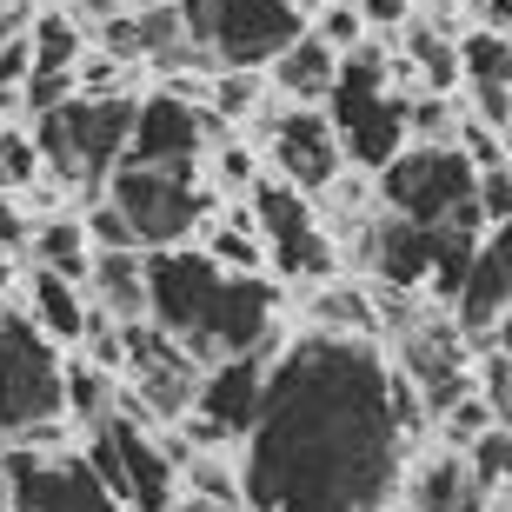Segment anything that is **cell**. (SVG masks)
Here are the masks:
<instances>
[{
    "instance_id": "obj_8",
    "label": "cell",
    "mask_w": 512,
    "mask_h": 512,
    "mask_svg": "<svg viewBox=\"0 0 512 512\" xmlns=\"http://www.w3.org/2000/svg\"><path fill=\"white\" fill-rule=\"evenodd\" d=\"M253 233H260L266 260H280L286 273H313V280H326L333 273V240H326L320 227V207L306 200V193H293L280 180H253Z\"/></svg>"
},
{
    "instance_id": "obj_40",
    "label": "cell",
    "mask_w": 512,
    "mask_h": 512,
    "mask_svg": "<svg viewBox=\"0 0 512 512\" xmlns=\"http://www.w3.org/2000/svg\"><path fill=\"white\" fill-rule=\"evenodd\" d=\"M0 506H7V459H0Z\"/></svg>"
},
{
    "instance_id": "obj_25",
    "label": "cell",
    "mask_w": 512,
    "mask_h": 512,
    "mask_svg": "<svg viewBox=\"0 0 512 512\" xmlns=\"http://www.w3.org/2000/svg\"><path fill=\"white\" fill-rule=\"evenodd\" d=\"M180 479L193 486V499H220V506H247V493H240V473L227 466V453H187V466H180Z\"/></svg>"
},
{
    "instance_id": "obj_32",
    "label": "cell",
    "mask_w": 512,
    "mask_h": 512,
    "mask_svg": "<svg viewBox=\"0 0 512 512\" xmlns=\"http://www.w3.org/2000/svg\"><path fill=\"white\" fill-rule=\"evenodd\" d=\"M213 173L220 180H233V187H253L260 173H253V147H240V140H220V153H213Z\"/></svg>"
},
{
    "instance_id": "obj_15",
    "label": "cell",
    "mask_w": 512,
    "mask_h": 512,
    "mask_svg": "<svg viewBox=\"0 0 512 512\" xmlns=\"http://www.w3.org/2000/svg\"><path fill=\"white\" fill-rule=\"evenodd\" d=\"M87 306H100L114 326H140L147 320V253H94L87 280H80Z\"/></svg>"
},
{
    "instance_id": "obj_39",
    "label": "cell",
    "mask_w": 512,
    "mask_h": 512,
    "mask_svg": "<svg viewBox=\"0 0 512 512\" xmlns=\"http://www.w3.org/2000/svg\"><path fill=\"white\" fill-rule=\"evenodd\" d=\"M286 7H293V14L306 20V14H313V7H326V0H286Z\"/></svg>"
},
{
    "instance_id": "obj_2",
    "label": "cell",
    "mask_w": 512,
    "mask_h": 512,
    "mask_svg": "<svg viewBox=\"0 0 512 512\" xmlns=\"http://www.w3.org/2000/svg\"><path fill=\"white\" fill-rule=\"evenodd\" d=\"M127 127H133V100L127 94H67L60 107L34 114L40 173H60V187L100 193L107 173L120 167Z\"/></svg>"
},
{
    "instance_id": "obj_1",
    "label": "cell",
    "mask_w": 512,
    "mask_h": 512,
    "mask_svg": "<svg viewBox=\"0 0 512 512\" xmlns=\"http://www.w3.org/2000/svg\"><path fill=\"white\" fill-rule=\"evenodd\" d=\"M240 493L253 512H373L399 486L386 353L373 340L306 333L280 346L247 426Z\"/></svg>"
},
{
    "instance_id": "obj_6",
    "label": "cell",
    "mask_w": 512,
    "mask_h": 512,
    "mask_svg": "<svg viewBox=\"0 0 512 512\" xmlns=\"http://www.w3.org/2000/svg\"><path fill=\"white\" fill-rule=\"evenodd\" d=\"M67 419V386H60V346L40 340L27 313H0V439L14 446L27 426Z\"/></svg>"
},
{
    "instance_id": "obj_17",
    "label": "cell",
    "mask_w": 512,
    "mask_h": 512,
    "mask_svg": "<svg viewBox=\"0 0 512 512\" xmlns=\"http://www.w3.org/2000/svg\"><path fill=\"white\" fill-rule=\"evenodd\" d=\"M406 499H413V512H486V493L466 479L459 453H446V446H439L433 459H419ZM499 499H506V493H499Z\"/></svg>"
},
{
    "instance_id": "obj_4",
    "label": "cell",
    "mask_w": 512,
    "mask_h": 512,
    "mask_svg": "<svg viewBox=\"0 0 512 512\" xmlns=\"http://www.w3.org/2000/svg\"><path fill=\"white\" fill-rule=\"evenodd\" d=\"M373 180H380L373 193L386 200V213L413 220V227L486 233V220H479V207H473V180H479V173L459 160L453 140H406Z\"/></svg>"
},
{
    "instance_id": "obj_28",
    "label": "cell",
    "mask_w": 512,
    "mask_h": 512,
    "mask_svg": "<svg viewBox=\"0 0 512 512\" xmlns=\"http://www.w3.org/2000/svg\"><path fill=\"white\" fill-rule=\"evenodd\" d=\"M80 233H87V247H94V253H133V247H140V240H133V227L120 220V207L107 200V193H94V207H87Z\"/></svg>"
},
{
    "instance_id": "obj_22",
    "label": "cell",
    "mask_w": 512,
    "mask_h": 512,
    "mask_svg": "<svg viewBox=\"0 0 512 512\" xmlns=\"http://www.w3.org/2000/svg\"><path fill=\"white\" fill-rule=\"evenodd\" d=\"M406 54H413L419 80H426L433 94H453L459 87V54H453V34H446V27H413V34H406Z\"/></svg>"
},
{
    "instance_id": "obj_38",
    "label": "cell",
    "mask_w": 512,
    "mask_h": 512,
    "mask_svg": "<svg viewBox=\"0 0 512 512\" xmlns=\"http://www.w3.org/2000/svg\"><path fill=\"white\" fill-rule=\"evenodd\" d=\"M14 286V247H0V293Z\"/></svg>"
},
{
    "instance_id": "obj_14",
    "label": "cell",
    "mask_w": 512,
    "mask_h": 512,
    "mask_svg": "<svg viewBox=\"0 0 512 512\" xmlns=\"http://www.w3.org/2000/svg\"><path fill=\"white\" fill-rule=\"evenodd\" d=\"M260 386H266V360L260 353H240V360H220L200 373V393H193V406L207 419H220L227 426V439L240 446L253 426V413H260Z\"/></svg>"
},
{
    "instance_id": "obj_36",
    "label": "cell",
    "mask_w": 512,
    "mask_h": 512,
    "mask_svg": "<svg viewBox=\"0 0 512 512\" xmlns=\"http://www.w3.org/2000/svg\"><path fill=\"white\" fill-rule=\"evenodd\" d=\"M20 14H27V0H0V40L20 34Z\"/></svg>"
},
{
    "instance_id": "obj_18",
    "label": "cell",
    "mask_w": 512,
    "mask_h": 512,
    "mask_svg": "<svg viewBox=\"0 0 512 512\" xmlns=\"http://www.w3.org/2000/svg\"><path fill=\"white\" fill-rule=\"evenodd\" d=\"M34 326L47 346H80V326H87V293L74 280H60L47 266H34Z\"/></svg>"
},
{
    "instance_id": "obj_10",
    "label": "cell",
    "mask_w": 512,
    "mask_h": 512,
    "mask_svg": "<svg viewBox=\"0 0 512 512\" xmlns=\"http://www.w3.org/2000/svg\"><path fill=\"white\" fill-rule=\"evenodd\" d=\"M200 100H180L173 87H160L153 100H133V127L120 147V167H167V173H193L200 167Z\"/></svg>"
},
{
    "instance_id": "obj_9",
    "label": "cell",
    "mask_w": 512,
    "mask_h": 512,
    "mask_svg": "<svg viewBox=\"0 0 512 512\" xmlns=\"http://www.w3.org/2000/svg\"><path fill=\"white\" fill-rule=\"evenodd\" d=\"M7 506L14 512H120L114 493L94 479V466L67 453H7Z\"/></svg>"
},
{
    "instance_id": "obj_31",
    "label": "cell",
    "mask_w": 512,
    "mask_h": 512,
    "mask_svg": "<svg viewBox=\"0 0 512 512\" xmlns=\"http://www.w3.org/2000/svg\"><path fill=\"white\" fill-rule=\"evenodd\" d=\"M27 74H34V47H27V27L20 34H7L0 40V87H27Z\"/></svg>"
},
{
    "instance_id": "obj_21",
    "label": "cell",
    "mask_w": 512,
    "mask_h": 512,
    "mask_svg": "<svg viewBox=\"0 0 512 512\" xmlns=\"http://www.w3.org/2000/svg\"><path fill=\"white\" fill-rule=\"evenodd\" d=\"M27 47H34V74H74V60H80L74 14H40L27 27Z\"/></svg>"
},
{
    "instance_id": "obj_26",
    "label": "cell",
    "mask_w": 512,
    "mask_h": 512,
    "mask_svg": "<svg viewBox=\"0 0 512 512\" xmlns=\"http://www.w3.org/2000/svg\"><path fill=\"white\" fill-rule=\"evenodd\" d=\"M433 419H439V446H446V453H466L486 426H506V419L486 413V399H479V393H459L453 406H446V413H433Z\"/></svg>"
},
{
    "instance_id": "obj_7",
    "label": "cell",
    "mask_w": 512,
    "mask_h": 512,
    "mask_svg": "<svg viewBox=\"0 0 512 512\" xmlns=\"http://www.w3.org/2000/svg\"><path fill=\"white\" fill-rule=\"evenodd\" d=\"M107 200L133 227L140 253L180 247L200 227V213H207V193L193 187V173H167V167H114L107 173Z\"/></svg>"
},
{
    "instance_id": "obj_24",
    "label": "cell",
    "mask_w": 512,
    "mask_h": 512,
    "mask_svg": "<svg viewBox=\"0 0 512 512\" xmlns=\"http://www.w3.org/2000/svg\"><path fill=\"white\" fill-rule=\"evenodd\" d=\"M506 459H512V439H506V426H486V433L459 453V466H466V479H473L486 499H499L506 493Z\"/></svg>"
},
{
    "instance_id": "obj_37",
    "label": "cell",
    "mask_w": 512,
    "mask_h": 512,
    "mask_svg": "<svg viewBox=\"0 0 512 512\" xmlns=\"http://www.w3.org/2000/svg\"><path fill=\"white\" fill-rule=\"evenodd\" d=\"M167 512H247V506H220V499H180V506H167Z\"/></svg>"
},
{
    "instance_id": "obj_35",
    "label": "cell",
    "mask_w": 512,
    "mask_h": 512,
    "mask_svg": "<svg viewBox=\"0 0 512 512\" xmlns=\"http://www.w3.org/2000/svg\"><path fill=\"white\" fill-rule=\"evenodd\" d=\"M473 14L486 34H506V20H512V0H473Z\"/></svg>"
},
{
    "instance_id": "obj_19",
    "label": "cell",
    "mask_w": 512,
    "mask_h": 512,
    "mask_svg": "<svg viewBox=\"0 0 512 512\" xmlns=\"http://www.w3.org/2000/svg\"><path fill=\"white\" fill-rule=\"evenodd\" d=\"M313 333H340V340H373L380 346V313H373V293L366 286H320V300H313Z\"/></svg>"
},
{
    "instance_id": "obj_27",
    "label": "cell",
    "mask_w": 512,
    "mask_h": 512,
    "mask_svg": "<svg viewBox=\"0 0 512 512\" xmlns=\"http://www.w3.org/2000/svg\"><path fill=\"white\" fill-rule=\"evenodd\" d=\"M40 180V153H34V133H14L0 127V193H27Z\"/></svg>"
},
{
    "instance_id": "obj_12",
    "label": "cell",
    "mask_w": 512,
    "mask_h": 512,
    "mask_svg": "<svg viewBox=\"0 0 512 512\" xmlns=\"http://www.w3.org/2000/svg\"><path fill=\"white\" fill-rule=\"evenodd\" d=\"M220 266L193 247H153L147 253V326H160L167 340H187L200 313H207Z\"/></svg>"
},
{
    "instance_id": "obj_42",
    "label": "cell",
    "mask_w": 512,
    "mask_h": 512,
    "mask_svg": "<svg viewBox=\"0 0 512 512\" xmlns=\"http://www.w3.org/2000/svg\"><path fill=\"white\" fill-rule=\"evenodd\" d=\"M493 512H499V499H493Z\"/></svg>"
},
{
    "instance_id": "obj_41",
    "label": "cell",
    "mask_w": 512,
    "mask_h": 512,
    "mask_svg": "<svg viewBox=\"0 0 512 512\" xmlns=\"http://www.w3.org/2000/svg\"><path fill=\"white\" fill-rule=\"evenodd\" d=\"M0 512H14V506H0Z\"/></svg>"
},
{
    "instance_id": "obj_33",
    "label": "cell",
    "mask_w": 512,
    "mask_h": 512,
    "mask_svg": "<svg viewBox=\"0 0 512 512\" xmlns=\"http://www.w3.org/2000/svg\"><path fill=\"white\" fill-rule=\"evenodd\" d=\"M14 200H20V193H0V247H27V213H20L14 207Z\"/></svg>"
},
{
    "instance_id": "obj_23",
    "label": "cell",
    "mask_w": 512,
    "mask_h": 512,
    "mask_svg": "<svg viewBox=\"0 0 512 512\" xmlns=\"http://www.w3.org/2000/svg\"><path fill=\"white\" fill-rule=\"evenodd\" d=\"M200 253H207L220 273H260V266H266V247H260V233H253V213H233Z\"/></svg>"
},
{
    "instance_id": "obj_30",
    "label": "cell",
    "mask_w": 512,
    "mask_h": 512,
    "mask_svg": "<svg viewBox=\"0 0 512 512\" xmlns=\"http://www.w3.org/2000/svg\"><path fill=\"white\" fill-rule=\"evenodd\" d=\"M320 40L333 47V54H353V47L366 40L360 7H353V0H326V14H320Z\"/></svg>"
},
{
    "instance_id": "obj_20",
    "label": "cell",
    "mask_w": 512,
    "mask_h": 512,
    "mask_svg": "<svg viewBox=\"0 0 512 512\" xmlns=\"http://www.w3.org/2000/svg\"><path fill=\"white\" fill-rule=\"evenodd\" d=\"M27 247H34V260L47 266V273H60V280H87V260H94V247H87V233H80V220H47V227H27Z\"/></svg>"
},
{
    "instance_id": "obj_11",
    "label": "cell",
    "mask_w": 512,
    "mask_h": 512,
    "mask_svg": "<svg viewBox=\"0 0 512 512\" xmlns=\"http://www.w3.org/2000/svg\"><path fill=\"white\" fill-rule=\"evenodd\" d=\"M506 306H512V273H506V227H499L473 247V260H466V273H459V286H453V300H446L466 353L506 340Z\"/></svg>"
},
{
    "instance_id": "obj_29",
    "label": "cell",
    "mask_w": 512,
    "mask_h": 512,
    "mask_svg": "<svg viewBox=\"0 0 512 512\" xmlns=\"http://www.w3.org/2000/svg\"><path fill=\"white\" fill-rule=\"evenodd\" d=\"M479 399H486V413L506 419L512 413V360H506V340L499 346H479Z\"/></svg>"
},
{
    "instance_id": "obj_3",
    "label": "cell",
    "mask_w": 512,
    "mask_h": 512,
    "mask_svg": "<svg viewBox=\"0 0 512 512\" xmlns=\"http://www.w3.org/2000/svg\"><path fill=\"white\" fill-rule=\"evenodd\" d=\"M326 127L340 140V160L360 173H380L399 147H406V100L386 87V67L373 47H353L333 67V87L320 100Z\"/></svg>"
},
{
    "instance_id": "obj_16",
    "label": "cell",
    "mask_w": 512,
    "mask_h": 512,
    "mask_svg": "<svg viewBox=\"0 0 512 512\" xmlns=\"http://www.w3.org/2000/svg\"><path fill=\"white\" fill-rule=\"evenodd\" d=\"M333 67H340V54L326 47L320 34H293L280 47V54L266 60V74H273V87H280L293 107H320L326 87H333Z\"/></svg>"
},
{
    "instance_id": "obj_5",
    "label": "cell",
    "mask_w": 512,
    "mask_h": 512,
    "mask_svg": "<svg viewBox=\"0 0 512 512\" xmlns=\"http://www.w3.org/2000/svg\"><path fill=\"white\" fill-rule=\"evenodd\" d=\"M180 7V27L200 54L220 67H253L266 74V60L280 54L293 34H306V20L286 7V0H173Z\"/></svg>"
},
{
    "instance_id": "obj_34",
    "label": "cell",
    "mask_w": 512,
    "mask_h": 512,
    "mask_svg": "<svg viewBox=\"0 0 512 512\" xmlns=\"http://www.w3.org/2000/svg\"><path fill=\"white\" fill-rule=\"evenodd\" d=\"M353 7H360V20H366V27H399L413 0H353Z\"/></svg>"
},
{
    "instance_id": "obj_13",
    "label": "cell",
    "mask_w": 512,
    "mask_h": 512,
    "mask_svg": "<svg viewBox=\"0 0 512 512\" xmlns=\"http://www.w3.org/2000/svg\"><path fill=\"white\" fill-rule=\"evenodd\" d=\"M266 120H273V167H280V180L313 200V193L346 167L326 114L320 107H280V114H266Z\"/></svg>"
}]
</instances>
